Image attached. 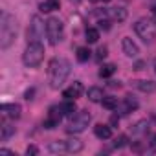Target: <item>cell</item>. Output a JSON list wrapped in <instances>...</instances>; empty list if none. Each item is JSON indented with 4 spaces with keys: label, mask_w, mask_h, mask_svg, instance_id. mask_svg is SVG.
Wrapping results in <instances>:
<instances>
[{
    "label": "cell",
    "mask_w": 156,
    "mask_h": 156,
    "mask_svg": "<svg viewBox=\"0 0 156 156\" xmlns=\"http://www.w3.org/2000/svg\"><path fill=\"white\" fill-rule=\"evenodd\" d=\"M101 105H103L105 108H108V110H114V108H118V98H112V96H108V98H103Z\"/></svg>",
    "instance_id": "obj_25"
},
{
    "label": "cell",
    "mask_w": 156,
    "mask_h": 156,
    "mask_svg": "<svg viewBox=\"0 0 156 156\" xmlns=\"http://www.w3.org/2000/svg\"><path fill=\"white\" fill-rule=\"evenodd\" d=\"M134 70H143V62H138V64L134 66Z\"/></svg>",
    "instance_id": "obj_33"
},
{
    "label": "cell",
    "mask_w": 156,
    "mask_h": 156,
    "mask_svg": "<svg viewBox=\"0 0 156 156\" xmlns=\"http://www.w3.org/2000/svg\"><path fill=\"white\" fill-rule=\"evenodd\" d=\"M48 151L53 152V154H62V152H68L66 151V140H59V141H51L48 145Z\"/></svg>",
    "instance_id": "obj_15"
},
{
    "label": "cell",
    "mask_w": 156,
    "mask_h": 156,
    "mask_svg": "<svg viewBox=\"0 0 156 156\" xmlns=\"http://www.w3.org/2000/svg\"><path fill=\"white\" fill-rule=\"evenodd\" d=\"M108 15H110V19H112V20L123 22V20L127 19V9H125V8H121V6H118V8H110V9H108Z\"/></svg>",
    "instance_id": "obj_13"
},
{
    "label": "cell",
    "mask_w": 156,
    "mask_h": 156,
    "mask_svg": "<svg viewBox=\"0 0 156 156\" xmlns=\"http://www.w3.org/2000/svg\"><path fill=\"white\" fill-rule=\"evenodd\" d=\"M151 145H156V134L152 136V140H151Z\"/></svg>",
    "instance_id": "obj_35"
},
{
    "label": "cell",
    "mask_w": 156,
    "mask_h": 156,
    "mask_svg": "<svg viewBox=\"0 0 156 156\" xmlns=\"http://www.w3.org/2000/svg\"><path fill=\"white\" fill-rule=\"evenodd\" d=\"M72 2H73V4H79V2H83V0H72Z\"/></svg>",
    "instance_id": "obj_36"
},
{
    "label": "cell",
    "mask_w": 156,
    "mask_h": 156,
    "mask_svg": "<svg viewBox=\"0 0 156 156\" xmlns=\"http://www.w3.org/2000/svg\"><path fill=\"white\" fill-rule=\"evenodd\" d=\"M90 119H92V116H90L88 110H81V112L73 114V118H72V121H70V125H68V132H75V134L83 132V130L88 127Z\"/></svg>",
    "instance_id": "obj_6"
},
{
    "label": "cell",
    "mask_w": 156,
    "mask_h": 156,
    "mask_svg": "<svg viewBox=\"0 0 156 156\" xmlns=\"http://www.w3.org/2000/svg\"><path fill=\"white\" fill-rule=\"evenodd\" d=\"M121 48H123V53L127 55V57H138V53H140V48H138V44L136 42H132V39H129V37H125L123 41H121Z\"/></svg>",
    "instance_id": "obj_9"
},
{
    "label": "cell",
    "mask_w": 156,
    "mask_h": 156,
    "mask_svg": "<svg viewBox=\"0 0 156 156\" xmlns=\"http://www.w3.org/2000/svg\"><path fill=\"white\" fill-rule=\"evenodd\" d=\"M70 70H72L70 61L64 59V57H55V59L50 61V64H48V81H50V87L53 90H59L64 85L66 77L70 75Z\"/></svg>",
    "instance_id": "obj_1"
},
{
    "label": "cell",
    "mask_w": 156,
    "mask_h": 156,
    "mask_svg": "<svg viewBox=\"0 0 156 156\" xmlns=\"http://www.w3.org/2000/svg\"><path fill=\"white\" fill-rule=\"evenodd\" d=\"M13 134H15V127H11V125H8V123H2V134H0V140L6 141V140H9Z\"/></svg>",
    "instance_id": "obj_22"
},
{
    "label": "cell",
    "mask_w": 156,
    "mask_h": 156,
    "mask_svg": "<svg viewBox=\"0 0 156 156\" xmlns=\"http://www.w3.org/2000/svg\"><path fill=\"white\" fill-rule=\"evenodd\" d=\"M152 154H156V151H152Z\"/></svg>",
    "instance_id": "obj_38"
},
{
    "label": "cell",
    "mask_w": 156,
    "mask_h": 156,
    "mask_svg": "<svg viewBox=\"0 0 156 156\" xmlns=\"http://www.w3.org/2000/svg\"><path fill=\"white\" fill-rule=\"evenodd\" d=\"M90 50L88 48H85V46H81V48H77V61L79 62H87L88 59H90Z\"/></svg>",
    "instance_id": "obj_23"
},
{
    "label": "cell",
    "mask_w": 156,
    "mask_h": 156,
    "mask_svg": "<svg viewBox=\"0 0 156 156\" xmlns=\"http://www.w3.org/2000/svg\"><path fill=\"white\" fill-rule=\"evenodd\" d=\"M154 72H156V64H154Z\"/></svg>",
    "instance_id": "obj_39"
},
{
    "label": "cell",
    "mask_w": 156,
    "mask_h": 156,
    "mask_svg": "<svg viewBox=\"0 0 156 156\" xmlns=\"http://www.w3.org/2000/svg\"><path fill=\"white\" fill-rule=\"evenodd\" d=\"M2 116L9 118V119L20 118V105H17V103H6V105H2Z\"/></svg>",
    "instance_id": "obj_10"
},
{
    "label": "cell",
    "mask_w": 156,
    "mask_h": 156,
    "mask_svg": "<svg viewBox=\"0 0 156 156\" xmlns=\"http://www.w3.org/2000/svg\"><path fill=\"white\" fill-rule=\"evenodd\" d=\"M134 31L143 42H152L156 39V20H152V19H140L134 24Z\"/></svg>",
    "instance_id": "obj_4"
},
{
    "label": "cell",
    "mask_w": 156,
    "mask_h": 156,
    "mask_svg": "<svg viewBox=\"0 0 156 156\" xmlns=\"http://www.w3.org/2000/svg\"><path fill=\"white\" fill-rule=\"evenodd\" d=\"M99 28L108 30V28H110V22H108V20H99Z\"/></svg>",
    "instance_id": "obj_30"
},
{
    "label": "cell",
    "mask_w": 156,
    "mask_h": 156,
    "mask_svg": "<svg viewBox=\"0 0 156 156\" xmlns=\"http://www.w3.org/2000/svg\"><path fill=\"white\" fill-rule=\"evenodd\" d=\"M61 110L64 116H72L75 112V101L73 99H66L64 103H61Z\"/></svg>",
    "instance_id": "obj_20"
},
{
    "label": "cell",
    "mask_w": 156,
    "mask_h": 156,
    "mask_svg": "<svg viewBox=\"0 0 156 156\" xmlns=\"http://www.w3.org/2000/svg\"><path fill=\"white\" fill-rule=\"evenodd\" d=\"M136 88L145 92V94H151V92H156V83L154 81H149V79H143V81H136Z\"/></svg>",
    "instance_id": "obj_14"
},
{
    "label": "cell",
    "mask_w": 156,
    "mask_h": 156,
    "mask_svg": "<svg viewBox=\"0 0 156 156\" xmlns=\"http://www.w3.org/2000/svg\"><path fill=\"white\" fill-rule=\"evenodd\" d=\"M62 110H61V105L59 107H51L50 112H48V118L44 119V129H55L59 127L61 119H62Z\"/></svg>",
    "instance_id": "obj_8"
},
{
    "label": "cell",
    "mask_w": 156,
    "mask_h": 156,
    "mask_svg": "<svg viewBox=\"0 0 156 156\" xmlns=\"http://www.w3.org/2000/svg\"><path fill=\"white\" fill-rule=\"evenodd\" d=\"M59 6H61V0H44V2L41 4V11L42 13H50V11L59 9Z\"/></svg>",
    "instance_id": "obj_16"
},
{
    "label": "cell",
    "mask_w": 156,
    "mask_h": 156,
    "mask_svg": "<svg viewBox=\"0 0 156 156\" xmlns=\"http://www.w3.org/2000/svg\"><path fill=\"white\" fill-rule=\"evenodd\" d=\"M103 90L99 88V87H92V88H88V99L90 101H94V103H101L103 101Z\"/></svg>",
    "instance_id": "obj_17"
},
{
    "label": "cell",
    "mask_w": 156,
    "mask_h": 156,
    "mask_svg": "<svg viewBox=\"0 0 156 156\" xmlns=\"http://www.w3.org/2000/svg\"><path fill=\"white\" fill-rule=\"evenodd\" d=\"M94 134H96L99 140H108V138L112 136V129H110L108 125L99 123V125H96V127H94Z\"/></svg>",
    "instance_id": "obj_12"
},
{
    "label": "cell",
    "mask_w": 156,
    "mask_h": 156,
    "mask_svg": "<svg viewBox=\"0 0 156 156\" xmlns=\"http://www.w3.org/2000/svg\"><path fill=\"white\" fill-rule=\"evenodd\" d=\"M85 37H87V42H88V44H94V42L99 41V30H96V28H88L87 33H85Z\"/></svg>",
    "instance_id": "obj_21"
},
{
    "label": "cell",
    "mask_w": 156,
    "mask_h": 156,
    "mask_svg": "<svg viewBox=\"0 0 156 156\" xmlns=\"http://www.w3.org/2000/svg\"><path fill=\"white\" fill-rule=\"evenodd\" d=\"M62 31H64V26H62V20L61 19L50 17L46 20V37H48V41H50L51 46H55L62 39Z\"/></svg>",
    "instance_id": "obj_5"
},
{
    "label": "cell",
    "mask_w": 156,
    "mask_h": 156,
    "mask_svg": "<svg viewBox=\"0 0 156 156\" xmlns=\"http://www.w3.org/2000/svg\"><path fill=\"white\" fill-rule=\"evenodd\" d=\"M44 59V46L41 42H28V48L22 53V62L28 68H37Z\"/></svg>",
    "instance_id": "obj_3"
},
{
    "label": "cell",
    "mask_w": 156,
    "mask_h": 156,
    "mask_svg": "<svg viewBox=\"0 0 156 156\" xmlns=\"http://www.w3.org/2000/svg\"><path fill=\"white\" fill-rule=\"evenodd\" d=\"M147 130H149V121H145V119L138 121V123L132 127V132H134V134H143V132H147Z\"/></svg>",
    "instance_id": "obj_26"
},
{
    "label": "cell",
    "mask_w": 156,
    "mask_h": 156,
    "mask_svg": "<svg viewBox=\"0 0 156 156\" xmlns=\"http://www.w3.org/2000/svg\"><path fill=\"white\" fill-rule=\"evenodd\" d=\"M136 108H138V101H136L132 96H127V98H125V103H123V114L132 112V110H136Z\"/></svg>",
    "instance_id": "obj_19"
},
{
    "label": "cell",
    "mask_w": 156,
    "mask_h": 156,
    "mask_svg": "<svg viewBox=\"0 0 156 156\" xmlns=\"http://www.w3.org/2000/svg\"><path fill=\"white\" fill-rule=\"evenodd\" d=\"M103 2H110V0H103Z\"/></svg>",
    "instance_id": "obj_37"
},
{
    "label": "cell",
    "mask_w": 156,
    "mask_h": 156,
    "mask_svg": "<svg viewBox=\"0 0 156 156\" xmlns=\"http://www.w3.org/2000/svg\"><path fill=\"white\" fill-rule=\"evenodd\" d=\"M0 154H4V156H13L15 152H11V151H8V149H0Z\"/></svg>",
    "instance_id": "obj_31"
},
{
    "label": "cell",
    "mask_w": 156,
    "mask_h": 156,
    "mask_svg": "<svg viewBox=\"0 0 156 156\" xmlns=\"http://www.w3.org/2000/svg\"><path fill=\"white\" fill-rule=\"evenodd\" d=\"M66 151L68 152H79L83 151V141L81 140H66Z\"/></svg>",
    "instance_id": "obj_18"
},
{
    "label": "cell",
    "mask_w": 156,
    "mask_h": 156,
    "mask_svg": "<svg viewBox=\"0 0 156 156\" xmlns=\"http://www.w3.org/2000/svg\"><path fill=\"white\" fill-rule=\"evenodd\" d=\"M107 51H108V50H107V46H99V48H98V55H96V57H98V61L105 59V57H107Z\"/></svg>",
    "instance_id": "obj_28"
},
{
    "label": "cell",
    "mask_w": 156,
    "mask_h": 156,
    "mask_svg": "<svg viewBox=\"0 0 156 156\" xmlns=\"http://www.w3.org/2000/svg\"><path fill=\"white\" fill-rule=\"evenodd\" d=\"M151 13H152V17H154V19H156V4H154V6H152V8H151Z\"/></svg>",
    "instance_id": "obj_34"
},
{
    "label": "cell",
    "mask_w": 156,
    "mask_h": 156,
    "mask_svg": "<svg viewBox=\"0 0 156 156\" xmlns=\"http://www.w3.org/2000/svg\"><path fill=\"white\" fill-rule=\"evenodd\" d=\"M125 145H129V138H127L125 134H121V136H118V138L114 140V147H116V149H123Z\"/></svg>",
    "instance_id": "obj_27"
},
{
    "label": "cell",
    "mask_w": 156,
    "mask_h": 156,
    "mask_svg": "<svg viewBox=\"0 0 156 156\" xmlns=\"http://www.w3.org/2000/svg\"><path fill=\"white\" fill-rule=\"evenodd\" d=\"M118 121H119V118H118V116H112V118H110V123H112V125H116Z\"/></svg>",
    "instance_id": "obj_32"
},
{
    "label": "cell",
    "mask_w": 156,
    "mask_h": 156,
    "mask_svg": "<svg viewBox=\"0 0 156 156\" xmlns=\"http://www.w3.org/2000/svg\"><path fill=\"white\" fill-rule=\"evenodd\" d=\"M83 94V85L79 83V81H75L73 85H70L64 92H62V96L66 98V99H75V98H79Z\"/></svg>",
    "instance_id": "obj_11"
},
{
    "label": "cell",
    "mask_w": 156,
    "mask_h": 156,
    "mask_svg": "<svg viewBox=\"0 0 156 156\" xmlns=\"http://www.w3.org/2000/svg\"><path fill=\"white\" fill-rule=\"evenodd\" d=\"M114 72H116V66H114V64H103L101 70H99V77L107 79V77H110Z\"/></svg>",
    "instance_id": "obj_24"
},
{
    "label": "cell",
    "mask_w": 156,
    "mask_h": 156,
    "mask_svg": "<svg viewBox=\"0 0 156 156\" xmlns=\"http://www.w3.org/2000/svg\"><path fill=\"white\" fill-rule=\"evenodd\" d=\"M26 154H28V156H30V154H31V156H35V154H39V149H37L35 145H30V147L26 149Z\"/></svg>",
    "instance_id": "obj_29"
},
{
    "label": "cell",
    "mask_w": 156,
    "mask_h": 156,
    "mask_svg": "<svg viewBox=\"0 0 156 156\" xmlns=\"http://www.w3.org/2000/svg\"><path fill=\"white\" fill-rule=\"evenodd\" d=\"M19 33V24L17 19L13 15H9L8 11H2V19H0V48L8 50Z\"/></svg>",
    "instance_id": "obj_2"
},
{
    "label": "cell",
    "mask_w": 156,
    "mask_h": 156,
    "mask_svg": "<svg viewBox=\"0 0 156 156\" xmlns=\"http://www.w3.org/2000/svg\"><path fill=\"white\" fill-rule=\"evenodd\" d=\"M44 33H46V22H42L41 17H33L28 28V42H41Z\"/></svg>",
    "instance_id": "obj_7"
}]
</instances>
